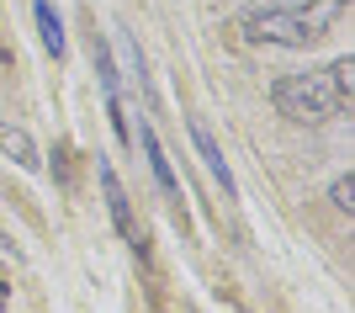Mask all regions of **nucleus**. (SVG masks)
Listing matches in <instances>:
<instances>
[{
  "mask_svg": "<svg viewBox=\"0 0 355 313\" xmlns=\"http://www.w3.org/2000/svg\"><path fill=\"white\" fill-rule=\"evenodd\" d=\"M32 11H37V32H43V48L53 53V59H64V22H59V11H53L48 0H37Z\"/></svg>",
  "mask_w": 355,
  "mask_h": 313,
  "instance_id": "nucleus-6",
  "label": "nucleus"
},
{
  "mask_svg": "<svg viewBox=\"0 0 355 313\" xmlns=\"http://www.w3.org/2000/svg\"><path fill=\"white\" fill-rule=\"evenodd\" d=\"M0 149L11 154L21 170H37V149H32V138L21 133V128H6V133H0Z\"/></svg>",
  "mask_w": 355,
  "mask_h": 313,
  "instance_id": "nucleus-7",
  "label": "nucleus"
},
{
  "mask_svg": "<svg viewBox=\"0 0 355 313\" xmlns=\"http://www.w3.org/2000/svg\"><path fill=\"white\" fill-rule=\"evenodd\" d=\"M138 144H144V160H148V170H154V180H159V192L180 202V180H175V170H170V160H164V149H159V138H154L148 122H138Z\"/></svg>",
  "mask_w": 355,
  "mask_h": 313,
  "instance_id": "nucleus-4",
  "label": "nucleus"
},
{
  "mask_svg": "<svg viewBox=\"0 0 355 313\" xmlns=\"http://www.w3.org/2000/svg\"><path fill=\"white\" fill-rule=\"evenodd\" d=\"M101 192H106V208H112V223L128 244H138V223H133V208H128V192H122V180L112 164H101Z\"/></svg>",
  "mask_w": 355,
  "mask_h": 313,
  "instance_id": "nucleus-3",
  "label": "nucleus"
},
{
  "mask_svg": "<svg viewBox=\"0 0 355 313\" xmlns=\"http://www.w3.org/2000/svg\"><path fill=\"white\" fill-rule=\"evenodd\" d=\"M350 0H286V6H260L239 16V32L250 43H276V48H313L345 22Z\"/></svg>",
  "mask_w": 355,
  "mask_h": 313,
  "instance_id": "nucleus-2",
  "label": "nucleus"
},
{
  "mask_svg": "<svg viewBox=\"0 0 355 313\" xmlns=\"http://www.w3.org/2000/svg\"><path fill=\"white\" fill-rule=\"evenodd\" d=\"M329 202H334L340 212H355V180H350V176H340L334 186H329Z\"/></svg>",
  "mask_w": 355,
  "mask_h": 313,
  "instance_id": "nucleus-8",
  "label": "nucleus"
},
{
  "mask_svg": "<svg viewBox=\"0 0 355 313\" xmlns=\"http://www.w3.org/2000/svg\"><path fill=\"white\" fill-rule=\"evenodd\" d=\"M191 138H196V154L207 160V170H212V180H218L223 192L234 196V170H228V160H223V149L212 144V133H207V122H191Z\"/></svg>",
  "mask_w": 355,
  "mask_h": 313,
  "instance_id": "nucleus-5",
  "label": "nucleus"
},
{
  "mask_svg": "<svg viewBox=\"0 0 355 313\" xmlns=\"http://www.w3.org/2000/svg\"><path fill=\"white\" fill-rule=\"evenodd\" d=\"M6 303H11V287H6V282H0V308H6Z\"/></svg>",
  "mask_w": 355,
  "mask_h": 313,
  "instance_id": "nucleus-9",
  "label": "nucleus"
},
{
  "mask_svg": "<svg viewBox=\"0 0 355 313\" xmlns=\"http://www.w3.org/2000/svg\"><path fill=\"white\" fill-rule=\"evenodd\" d=\"M350 96H355V59L324 64V69H302V75H286L270 85V106L282 112L286 122H329L350 112Z\"/></svg>",
  "mask_w": 355,
  "mask_h": 313,
  "instance_id": "nucleus-1",
  "label": "nucleus"
}]
</instances>
